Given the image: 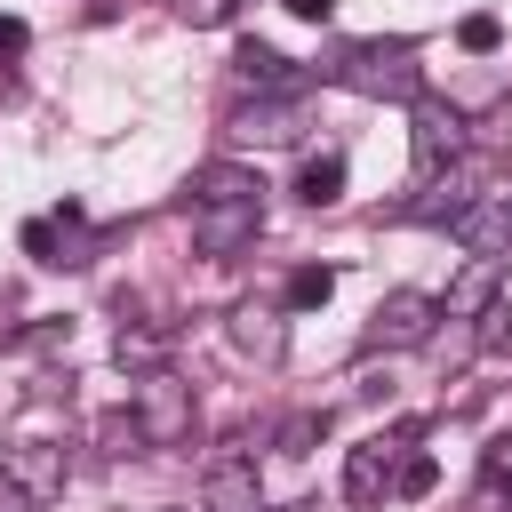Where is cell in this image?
Returning <instances> with one entry per match:
<instances>
[{"mask_svg": "<svg viewBox=\"0 0 512 512\" xmlns=\"http://www.w3.org/2000/svg\"><path fill=\"white\" fill-rule=\"evenodd\" d=\"M328 80H344L368 104H416L424 96V64H416L408 40H344L328 56Z\"/></svg>", "mask_w": 512, "mask_h": 512, "instance_id": "obj_1", "label": "cell"}, {"mask_svg": "<svg viewBox=\"0 0 512 512\" xmlns=\"http://www.w3.org/2000/svg\"><path fill=\"white\" fill-rule=\"evenodd\" d=\"M128 416H136L144 448H176V440H192V384L176 368H144L128 384Z\"/></svg>", "mask_w": 512, "mask_h": 512, "instance_id": "obj_2", "label": "cell"}, {"mask_svg": "<svg viewBox=\"0 0 512 512\" xmlns=\"http://www.w3.org/2000/svg\"><path fill=\"white\" fill-rule=\"evenodd\" d=\"M432 328H440V296H424V288H392L376 312H368V352H416V344H432Z\"/></svg>", "mask_w": 512, "mask_h": 512, "instance_id": "obj_3", "label": "cell"}, {"mask_svg": "<svg viewBox=\"0 0 512 512\" xmlns=\"http://www.w3.org/2000/svg\"><path fill=\"white\" fill-rule=\"evenodd\" d=\"M264 232V200H192V248L200 256H240Z\"/></svg>", "mask_w": 512, "mask_h": 512, "instance_id": "obj_4", "label": "cell"}, {"mask_svg": "<svg viewBox=\"0 0 512 512\" xmlns=\"http://www.w3.org/2000/svg\"><path fill=\"white\" fill-rule=\"evenodd\" d=\"M224 136L232 144H296L304 136V112H296V96H256V104H232L224 112Z\"/></svg>", "mask_w": 512, "mask_h": 512, "instance_id": "obj_5", "label": "cell"}, {"mask_svg": "<svg viewBox=\"0 0 512 512\" xmlns=\"http://www.w3.org/2000/svg\"><path fill=\"white\" fill-rule=\"evenodd\" d=\"M408 144H416V176H440L448 160H464V112L416 96V128H408Z\"/></svg>", "mask_w": 512, "mask_h": 512, "instance_id": "obj_6", "label": "cell"}, {"mask_svg": "<svg viewBox=\"0 0 512 512\" xmlns=\"http://www.w3.org/2000/svg\"><path fill=\"white\" fill-rule=\"evenodd\" d=\"M200 512H264V488H256V464L248 456H216L208 480H200Z\"/></svg>", "mask_w": 512, "mask_h": 512, "instance_id": "obj_7", "label": "cell"}, {"mask_svg": "<svg viewBox=\"0 0 512 512\" xmlns=\"http://www.w3.org/2000/svg\"><path fill=\"white\" fill-rule=\"evenodd\" d=\"M496 288H504V256H464V272L440 296V320H480L496 304Z\"/></svg>", "mask_w": 512, "mask_h": 512, "instance_id": "obj_8", "label": "cell"}, {"mask_svg": "<svg viewBox=\"0 0 512 512\" xmlns=\"http://www.w3.org/2000/svg\"><path fill=\"white\" fill-rule=\"evenodd\" d=\"M448 232H456L472 256H504V248H512V200H472V208L448 216Z\"/></svg>", "mask_w": 512, "mask_h": 512, "instance_id": "obj_9", "label": "cell"}, {"mask_svg": "<svg viewBox=\"0 0 512 512\" xmlns=\"http://www.w3.org/2000/svg\"><path fill=\"white\" fill-rule=\"evenodd\" d=\"M392 464H400V456H392L384 440L352 448V464H344V504H352V512H376V504L392 496Z\"/></svg>", "mask_w": 512, "mask_h": 512, "instance_id": "obj_10", "label": "cell"}, {"mask_svg": "<svg viewBox=\"0 0 512 512\" xmlns=\"http://www.w3.org/2000/svg\"><path fill=\"white\" fill-rule=\"evenodd\" d=\"M232 72H240L248 88H264V96H296V88H304V72H296V64H288L280 48H264V40H240Z\"/></svg>", "mask_w": 512, "mask_h": 512, "instance_id": "obj_11", "label": "cell"}, {"mask_svg": "<svg viewBox=\"0 0 512 512\" xmlns=\"http://www.w3.org/2000/svg\"><path fill=\"white\" fill-rule=\"evenodd\" d=\"M296 200H304V208H336V200H344V152H312V160L296 168Z\"/></svg>", "mask_w": 512, "mask_h": 512, "instance_id": "obj_12", "label": "cell"}, {"mask_svg": "<svg viewBox=\"0 0 512 512\" xmlns=\"http://www.w3.org/2000/svg\"><path fill=\"white\" fill-rule=\"evenodd\" d=\"M192 200H264V184H256V168H240V160H208V168L192 176Z\"/></svg>", "mask_w": 512, "mask_h": 512, "instance_id": "obj_13", "label": "cell"}, {"mask_svg": "<svg viewBox=\"0 0 512 512\" xmlns=\"http://www.w3.org/2000/svg\"><path fill=\"white\" fill-rule=\"evenodd\" d=\"M232 344L256 352V360H280V352H288V328H280L264 304H240V312H232Z\"/></svg>", "mask_w": 512, "mask_h": 512, "instance_id": "obj_14", "label": "cell"}, {"mask_svg": "<svg viewBox=\"0 0 512 512\" xmlns=\"http://www.w3.org/2000/svg\"><path fill=\"white\" fill-rule=\"evenodd\" d=\"M320 440H328V408H296V416H280V432H272L280 456H312Z\"/></svg>", "mask_w": 512, "mask_h": 512, "instance_id": "obj_15", "label": "cell"}, {"mask_svg": "<svg viewBox=\"0 0 512 512\" xmlns=\"http://www.w3.org/2000/svg\"><path fill=\"white\" fill-rule=\"evenodd\" d=\"M8 472H16V480H24L32 496H48V488H64V448H24V456H16Z\"/></svg>", "mask_w": 512, "mask_h": 512, "instance_id": "obj_16", "label": "cell"}, {"mask_svg": "<svg viewBox=\"0 0 512 512\" xmlns=\"http://www.w3.org/2000/svg\"><path fill=\"white\" fill-rule=\"evenodd\" d=\"M336 296V272L328 264H296L288 272V312H312V304H328Z\"/></svg>", "mask_w": 512, "mask_h": 512, "instance_id": "obj_17", "label": "cell"}, {"mask_svg": "<svg viewBox=\"0 0 512 512\" xmlns=\"http://www.w3.org/2000/svg\"><path fill=\"white\" fill-rule=\"evenodd\" d=\"M160 352H168V328H120V368H160Z\"/></svg>", "mask_w": 512, "mask_h": 512, "instance_id": "obj_18", "label": "cell"}, {"mask_svg": "<svg viewBox=\"0 0 512 512\" xmlns=\"http://www.w3.org/2000/svg\"><path fill=\"white\" fill-rule=\"evenodd\" d=\"M432 488H440V464L432 456H400L392 464V496H432Z\"/></svg>", "mask_w": 512, "mask_h": 512, "instance_id": "obj_19", "label": "cell"}, {"mask_svg": "<svg viewBox=\"0 0 512 512\" xmlns=\"http://www.w3.org/2000/svg\"><path fill=\"white\" fill-rule=\"evenodd\" d=\"M456 40H464V56H496V48H504V24H496V16H464Z\"/></svg>", "mask_w": 512, "mask_h": 512, "instance_id": "obj_20", "label": "cell"}, {"mask_svg": "<svg viewBox=\"0 0 512 512\" xmlns=\"http://www.w3.org/2000/svg\"><path fill=\"white\" fill-rule=\"evenodd\" d=\"M480 352L512 360V304H488V312H480Z\"/></svg>", "mask_w": 512, "mask_h": 512, "instance_id": "obj_21", "label": "cell"}, {"mask_svg": "<svg viewBox=\"0 0 512 512\" xmlns=\"http://www.w3.org/2000/svg\"><path fill=\"white\" fill-rule=\"evenodd\" d=\"M176 16L192 32H216V24H232V0H176Z\"/></svg>", "mask_w": 512, "mask_h": 512, "instance_id": "obj_22", "label": "cell"}, {"mask_svg": "<svg viewBox=\"0 0 512 512\" xmlns=\"http://www.w3.org/2000/svg\"><path fill=\"white\" fill-rule=\"evenodd\" d=\"M32 48V24L24 16H0V56H24Z\"/></svg>", "mask_w": 512, "mask_h": 512, "instance_id": "obj_23", "label": "cell"}, {"mask_svg": "<svg viewBox=\"0 0 512 512\" xmlns=\"http://www.w3.org/2000/svg\"><path fill=\"white\" fill-rule=\"evenodd\" d=\"M0 512H32V488L16 472H0Z\"/></svg>", "mask_w": 512, "mask_h": 512, "instance_id": "obj_24", "label": "cell"}, {"mask_svg": "<svg viewBox=\"0 0 512 512\" xmlns=\"http://www.w3.org/2000/svg\"><path fill=\"white\" fill-rule=\"evenodd\" d=\"M280 8H296L304 24H328V16H336V0H280Z\"/></svg>", "mask_w": 512, "mask_h": 512, "instance_id": "obj_25", "label": "cell"}, {"mask_svg": "<svg viewBox=\"0 0 512 512\" xmlns=\"http://www.w3.org/2000/svg\"><path fill=\"white\" fill-rule=\"evenodd\" d=\"M264 512H320V504H312V496H296V504H264Z\"/></svg>", "mask_w": 512, "mask_h": 512, "instance_id": "obj_26", "label": "cell"}, {"mask_svg": "<svg viewBox=\"0 0 512 512\" xmlns=\"http://www.w3.org/2000/svg\"><path fill=\"white\" fill-rule=\"evenodd\" d=\"M152 512H176V504H152Z\"/></svg>", "mask_w": 512, "mask_h": 512, "instance_id": "obj_27", "label": "cell"}, {"mask_svg": "<svg viewBox=\"0 0 512 512\" xmlns=\"http://www.w3.org/2000/svg\"><path fill=\"white\" fill-rule=\"evenodd\" d=\"M504 200H512V192H504Z\"/></svg>", "mask_w": 512, "mask_h": 512, "instance_id": "obj_28", "label": "cell"}]
</instances>
